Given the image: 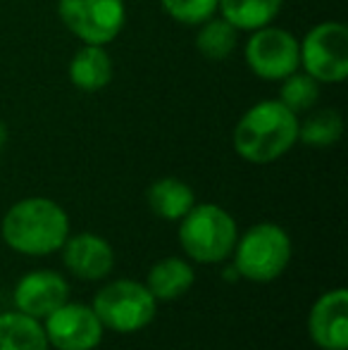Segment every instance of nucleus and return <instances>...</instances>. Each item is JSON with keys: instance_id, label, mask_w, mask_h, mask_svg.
<instances>
[{"instance_id": "f257e3e1", "label": "nucleus", "mask_w": 348, "mask_h": 350, "mask_svg": "<svg viewBox=\"0 0 348 350\" xmlns=\"http://www.w3.org/2000/svg\"><path fill=\"white\" fill-rule=\"evenodd\" d=\"M298 117L279 100L256 103L234 126V150L253 165H269L298 143Z\"/></svg>"}, {"instance_id": "f03ea898", "label": "nucleus", "mask_w": 348, "mask_h": 350, "mask_svg": "<svg viewBox=\"0 0 348 350\" xmlns=\"http://www.w3.org/2000/svg\"><path fill=\"white\" fill-rule=\"evenodd\" d=\"M0 236L22 255H51L65 245L70 236V217L51 198L17 200L3 217Z\"/></svg>"}, {"instance_id": "7ed1b4c3", "label": "nucleus", "mask_w": 348, "mask_h": 350, "mask_svg": "<svg viewBox=\"0 0 348 350\" xmlns=\"http://www.w3.org/2000/svg\"><path fill=\"white\" fill-rule=\"evenodd\" d=\"M239 229L234 217L215 203L193 205L179 224V241L184 253L198 265L224 262L234 253Z\"/></svg>"}, {"instance_id": "20e7f679", "label": "nucleus", "mask_w": 348, "mask_h": 350, "mask_svg": "<svg viewBox=\"0 0 348 350\" xmlns=\"http://www.w3.org/2000/svg\"><path fill=\"white\" fill-rule=\"evenodd\" d=\"M291 262V239L279 224L260 221L234 245V269L253 284H269L286 272Z\"/></svg>"}, {"instance_id": "39448f33", "label": "nucleus", "mask_w": 348, "mask_h": 350, "mask_svg": "<svg viewBox=\"0 0 348 350\" xmlns=\"http://www.w3.org/2000/svg\"><path fill=\"white\" fill-rule=\"evenodd\" d=\"M91 308L101 319L103 329H112L117 334H134L153 322L158 300L146 288V284L117 279L105 284L93 295Z\"/></svg>"}, {"instance_id": "423d86ee", "label": "nucleus", "mask_w": 348, "mask_h": 350, "mask_svg": "<svg viewBox=\"0 0 348 350\" xmlns=\"http://www.w3.org/2000/svg\"><path fill=\"white\" fill-rule=\"evenodd\" d=\"M57 14L79 41L107 46L126 22L124 0H60Z\"/></svg>"}, {"instance_id": "0eeeda50", "label": "nucleus", "mask_w": 348, "mask_h": 350, "mask_svg": "<svg viewBox=\"0 0 348 350\" xmlns=\"http://www.w3.org/2000/svg\"><path fill=\"white\" fill-rule=\"evenodd\" d=\"M301 65L320 83H341L348 74V29L341 22H322L301 43Z\"/></svg>"}, {"instance_id": "6e6552de", "label": "nucleus", "mask_w": 348, "mask_h": 350, "mask_svg": "<svg viewBox=\"0 0 348 350\" xmlns=\"http://www.w3.org/2000/svg\"><path fill=\"white\" fill-rule=\"evenodd\" d=\"M243 55L251 72L265 81L286 79L301 65V46L296 36L286 29L269 27V24L253 31V36L246 41Z\"/></svg>"}, {"instance_id": "1a4fd4ad", "label": "nucleus", "mask_w": 348, "mask_h": 350, "mask_svg": "<svg viewBox=\"0 0 348 350\" xmlns=\"http://www.w3.org/2000/svg\"><path fill=\"white\" fill-rule=\"evenodd\" d=\"M43 332L48 346L57 350H93L101 346L105 329L93 308L67 300L48 317H43Z\"/></svg>"}, {"instance_id": "9d476101", "label": "nucleus", "mask_w": 348, "mask_h": 350, "mask_svg": "<svg viewBox=\"0 0 348 350\" xmlns=\"http://www.w3.org/2000/svg\"><path fill=\"white\" fill-rule=\"evenodd\" d=\"M70 298V284L53 269H34L17 281L12 291L14 310L43 319Z\"/></svg>"}, {"instance_id": "9b49d317", "label": "nucleus", "mask_w": 348, "mask_h": 350, "mask_svg": "<svg viewBox=\"0 0 348 350\" xmlns=\"http://www.w3.org/2000/svg\"><path fill=\"white\" fill-rule=\"evenodd\" d=\"M308 332L322 350H348V291L334 288L315 300Z\"/></svg>"}, {"instance_id": "f8f14e48", "label": "nucleus", "mask_w": 348, "mask_h": 350, "mask_svg": "<svg viewBox=\"0 0 348 350\" xmlns=\"http://www.w3.org/2000/svg\"><path fill=\"white\" fill-rule=\"evenodd\" d=\"M62 262L77 279L98 281L105 279L115 267V250L103 236L84 231L67 236L62 245Z\"/></svg>"}, {"instance_id": "ddd939ff", "label": "nucleus", "mask_w": 348, "mask_h": 350, "mask_svg": "<svg viewBox=\"0 0 348 350\" xmlns=\"http://www.w3.org/2000/svg\"><path fill=\"white\" fill-rule=\"evenodd\" d=\"M70 79L79 91L86 93L105 88L112 81V60L105 46L84 43V48H79L70 62Z\"/></svg>"}, {"instance_id": "4468645a", "label": "nucleus", "mask_w": 348, "mask_h": 350, "mask_svg": "<svg viewBox=\"0 0 348 350\" xmlns=\"http://www.w3.org/2000/svg\"><path fill=\"white\" fill-rule=\"evenodd\" d=\"M196 274L191 262L181 258H165L158 265H153L148 272V281H146V288L153 293L155 300H176L184 293H189V288L193 286Z\"/></svg>"}, {"instance_id": "2eb2a0df", "label": "nucleus", "mask_w": 348, "mask_h": 350, "mask_svg": "<svg viewBox=\"0 0 348 350\" xmlns=\"http://www.w3.org/2000/svg\"><path fill=\"white\" fill-rule=\"evenodd\" d=\"M196 205V193L186 181L176 176H165L150 184L148 189V208L153 215L168 221H176Z\"/></svg>"}, {"instance_id": "dca6fc26", "label": "nucleus", "mask_w": 348, "mask_h": 350, "mask_svg": "<svg viewBox=\"0 0 348 350\" xmlns=\"http://www.w3.org/2000/svg\"><path fill=\"white\" fill-rule=\"evenodd\" d=\"M41 319L19 312L0 314V350H48Z\"/></svg>"}, {"instance_id": "f3484780", "label": "nucleus", "mask_w": 348, "mask_h": 350, "mask_svg": "<svg viewBox=\"0 0 348 350\" xmlns=\"http://www.w3.org/2000/svg\"><path fill=\"white\" fill-rule=\"evenodd\" d=\"M284 0H217V10L237 31H256L279 14Z\"/></svg>"}, {"instance_id": "a211bd4d", "label": "nucleus", "mask_w": 348, "mask_h": 350, "mask_svg": "<svg viewBox=\"0 0 348 350\" xmlns=\"http://www.w3.org/2000/svg\"><path fill=\"white\" fill-rule=\"evenodd\" d=\"M198 36H196V48L205 60H227L237 48V29L224 17H210L203 24H198Z\"/></svg>"}, {"instance_id": "6ab92c4d", "label": "nucleus", "mask_w": 348, "mask_h": 350, "mask_svg": "<svg viewBox=\"0 0 348 350\" xmlns=\"http://www.w3.org/2000/svg\"><path fill=\"white\" fill-rule=\"evenodd\" d=\"M344 134V120L336 110H320L298 124V141L312 148L334 146Z\"/></svg>"}, {"instance_id": "aec40b11", "label": "nucleus", "mask_w": 348, "mask_h": 350, "mask_svg": "<svg viewBox=\"0 0 348 350\" xmlns=\"http://www.w3.org/2000/svg\"><path fill=\"white\" fill-rule=\"evenodd\" d=\"M282 91H279V103L289 107L293 115L310 110L320 98V81L310 77V74H289L282 79Z\"/></svg>"}, {"instance_id": "412c9836", "label": "nucleus", "mask_w": 348, "mask_h": 350, "mask_svg": "<svg viewBox=\"0 0 348 350\" xmlns=\"http://www.w3.org/2000/svg\"><path fill=\"white\" fill-rule=\"evenodd\" d=\"M160 5L174 22L186 27H198L217 12V0H160Z\"/></svg>"}]
</instances>
